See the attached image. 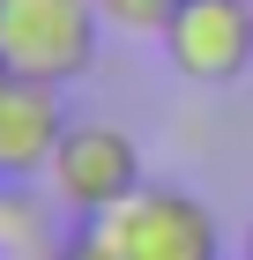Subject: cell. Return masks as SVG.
Returning <instances> with one entry per match:
<instances>
[{"mask_svg": "<svg viewBox=\"0 0 253 260\" xmlns=\"http://www.w3.org/2000/svg\"><path fill=\"white\" fill-rule=\"evenodd\" d=\"M97 30H104L97 0H0V75L60 89L90 75Z\"/></svg>", "mask_w": 253, "mask_h": 260, "instance_id": "1", "label": "cell"}, {"mask_svg": "<svg viewBox=\"0 0 253 260\" xmlns=\"http://www.w3.org/2000/svg\"><path fill=\"white\" fill-rule=\"evenodd\" d=\"M97 231L119 260H223V231L209 201H194L186 186H142L112 216H97Z\"/></svg>", "mask_w": 253, "mask_h": 260, "instance_id": "2", "label": "cell"}, {"mask_svg": "<svg viewBox=\"0 0 253 260\" xmlns=\"http://www.w3.org/2000/svg\"><path fill=\"white\" fill-rule=\"evenodd\" d=\"M52 193L67 201V216L75 223H97V216H112L127 193H142V149L119 126H104V119H67V134H60V149H52Z\"/></svg>", "mask_w": 253, "mask_h": 260, "instance_id": "3", "label": "cell"}, {"mask_svg": "<svg viewBox=\"0 0 253 260\" xmlns=\"http://www.w3.org/2000/svg\"><path fill=\"white\" fill-rule=\"evenodd\" d=\"M164 60L186 82H238L253 67V0H186L164 30Z\"/></svg>", "mask_w": 253, "mask_h": 260, "instance_id": "4", "label": "cell"}, {"mask_svg": "<svg viewBox=\"0 0 253 260\" xmlns=\"http://www.w3.org/2000/svg\"><path fill=\"white\" fill-rule=\"evenodd\" d=\"M60 134H67V119H60V89L0 75V186L52 171Z\"/></svg>", "mask_w": 253, "mask_h": 260, "instance_id": "5", "label": "cell"}, {"mask_svg": "<svg viewBox=\"0 0 253 260\" xmlns=\"http://www.w3.org/2000/svg\"><path fill=\"white\" fill-rule=\"evenodd\" d=\"M179 8H186V0H97L104 30H119V38H156V45H164V30H172Z\"/></svg>", "mask_w": 253, "mask_h": 260, "instance_id": "6", "label": "cell"}, {"mask_svg": "<svg viewBox=\"0 0 253 260\" xmlns=\"http://www.w3.org/2000/svg\"><path fill=\"white\" fill-rule=\"evenodd\" d=\"M52 260H119V253L104 245V231H97V223H75V231L52 245Z\"/></svg>", "mask_w": 253, "mask_h": 260, "instance_id": "7", "label": "cell"}, {"mask_svg": "<svg viewBox=\"0 0 253 260\" xmlns=\"http://www.w3.org/2000/svg\"><path fill=\"white\" fill-rule=\"evenodd\" d=\"M238 260H253V231H246V253H238Z\"/></svg>", "mask_w": 253, "mask_h": 260, "instance_id": "8", "label": "cell"}, {"mask_svg": "<svg viewBox=\"0 0 253 260\" xmlns=\"http://www.w3.org/2000/svg\"><path fill=\"white\" fill-rule=\"evenodd\" d=\"M0 260H8V253H0Z\"/></svg>", "mask_w": 253, "mask_h": 260, "instance_id": "9", "label": "cell"}]
</instances>
